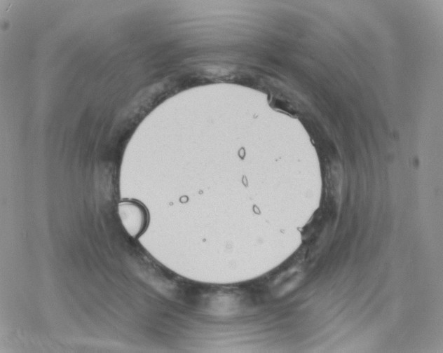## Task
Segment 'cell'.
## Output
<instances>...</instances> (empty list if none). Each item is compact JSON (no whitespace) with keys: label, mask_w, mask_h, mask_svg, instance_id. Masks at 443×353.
Here are the masks:
<instances>
[{"label":"cell","mask_w":443,"mask_h":353,"mask_svg":"<svg viewBox=\"0 0 443 353\" xmlns=\"http://www.w3.org/2000/svg\"><path fill=\"white\" fill-rule=\"evenodd\" d=\"M118 214L128 233L133 238L139 237L146 230L149 214L146 207L136 200H125L119 202Z\"/></svg>","instance_id":"cell-1"}]
</instances>
